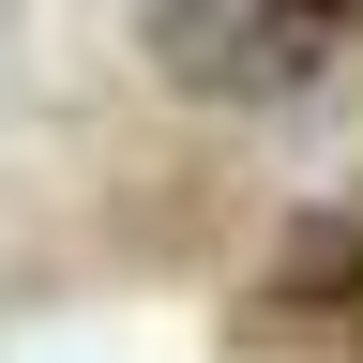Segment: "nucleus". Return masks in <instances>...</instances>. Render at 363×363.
<instances>
[{"mask_svg": "<svg viewBox=\"0 0 363 363\" xmlns=\"http://www.w3.org/2000/svg\"><path fill=\"white\" fill-rule=\"evenodd\" d=\"M136 61L212 121H288L363 76V0H136Z\"/></svg>", "mask_w": 363, "mask_h": 363, "instance_id": "f257e3e1", "label": "nucleus"}, {"mask_svg": "<svg viewBox=\"0 0 363 363\" xmlns=\"http://www.w3.org/2000/svg\"><path fill=\"white\" fill-rule=\"evenodd\" d=\"M227 348H257V363H363V197L303 212L288 242L257 257V288H242V318H227Z\"/></svg>", "mask_w": 363, "mask_h": 363, "instance_id": "f03ea898", "label": "nucleus"}]
</instances>
